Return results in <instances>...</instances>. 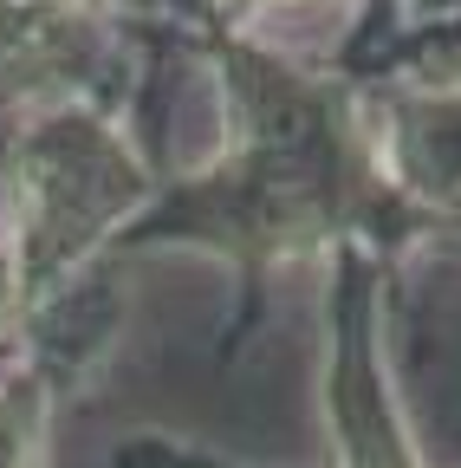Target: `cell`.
Here are the masks:
<instances>
[{"mask_svg": "<svg viewBox=\"0 0 461 468\" xmlns=\"http://www.w3.org/2000/svg\"><path fill=\"white\" fill-rule=\"evenodd\" d=\"M403 163L423 176V189H435L442 202H461V98L423 104V117L403 137Z\"/></svg>", "mask_w": 461, "mask_h": 468, "instance_id": "6da1fadb", "label": "cell"}]
</instances>
